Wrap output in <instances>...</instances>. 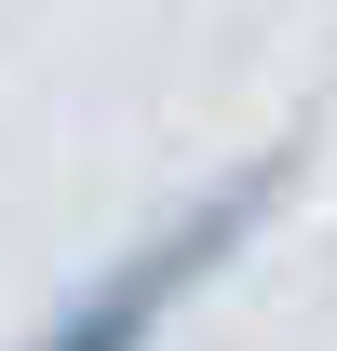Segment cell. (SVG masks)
Wrapping results in <instances>:
<instances>
[{
  "label": "cell",
  "instance_id": "6da1fadb",
  "mask_svg": "<svg viewBox=\"0 0 337 351\" xmlns=\"http://www.w3.org/2000/svg\"><path fill=\"white\" fill-rule=\"evenodd\" d=\"M270 189H284V149H270V162H243V176H216L203 203H189V217H162L135 257H108V270H95V284L54 311L27 351H149V338L175 324V298H203L216 270L243 257V230L270 217Z\"/></svg>",
  "mask_w": 337,
  "mask_h": 351
}]
</instances>
